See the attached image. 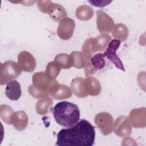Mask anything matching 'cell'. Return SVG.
<instances>
[{"instance_id": "15", "label": "cell", "mask_w": 146, "mask_h": 146, "mask_svg": "<svg viewBox=\"0 0 146 146\" xmlns=\"http://www.w3.org/2000/svg\"><path fill=\"white\" fill-rule=\"evenodd\" d=\"M72 66L77 68H85L90 62L92 56L80 51H73L70 54Z\"/></svg>"}, {"instance_id": "25", "label": "cell", "mask_w": 146, "mask_h": 146, "mask_svg": "<svg viewBox=\"0 0 146 146\" xmlns=\"http://www.w3.org/2000/svg\"><path fill=\"white\" fill-rule=\"evenodd\" d=\"M103 54L98 53L92 56L90 59V64L96 71L98 70L102 69L105 66V60Z\"/></svg>"}, {"instance_id": "16", "label": "cell", "mask_w": 146, "mask_h": 146, "mask_svg": "<svg viewBox=\"0 0 146 146\" xmlns=\"http://www.w3.org/2000/svg\"><path fill=\"white\" fill-rule=\"evenodd\" d=\"M84 89L88 95L97 96L100 94L102 87L100 82L98 79L93 76H87L84 80Z\"/></svg>"}, {"instance_id": "14", "label": "cell", "mask_w": 146, "mask_h": 146, "mask_svg": "<svg viewBox=\"0 0 146 146\" xmlns=\"http://www.w3.org/2000/svg\"><path fill=\"white\" fill-rule=\"evenodd\" d=\"M48 92L53 98L58 100L66 99L72 96V91L68 86L58 83L52 86Z\"/></svg>"}, {"instance_id": "21", "label": "cell", "mask_w": 146, "mask_h": 146, "mask_svg": "<svg viewBox=\"0 0 146 146\" xmlns=\"http://www.w3.org/2000/svg\"><path fill=\"white\" fill-rule=\"evenodd\" d=\"M128 30L127 27L122 23L115 25L112 31L113 38L120 41H124L128 36Z\"/></svg>"}, {"instance_id": "5", "label": "cell", "mask_w": 146, "mask_h": 146, "mask_svg": "<svg viewBox=\"0 0 146 146\" xmlns=\"http://www.w3.org/2000/svg\"><path fill=\"white\" fill-rule=\"evenodd\" d=\"M22 69L18 63L13 60H7L0 65V84H5L18 77Z\"/></svg>"}, {"instance_id": "22", "label": "cell", "mask_w": 146, "mask_h": 146, "mask_svg": "<svg viewBox=\"0 0 146 146\" xmlns=\"http://www.w3.org/2000/svg\"><path fill=\"white\" fill-rule=\"evenodd\" d=\"M53 101L50 98H46L38 100L36 104V111L39 115H43L47 113L49 107L52 105Z\"/></svg>"}, {"instance_id": "12", "label": "cell", "mask_w": 146, "mask_h": 146, "mask_svg": "<svg viewBox=\"0 0 146 146\" xmlns=\"http://www.w3.org/2000/svg\"><path fill=\"white\" fill-rule=\"evenodd\" d=\"M18 64L22 70L26 72H33L36 67V60L29 52L22 51L18 55Z\"/></svg>"}, {"instance_id": "6", "label": "cell", "mask_w": 146, "mask_h": 146, "mask_svg": "<svg viewBox=\"0 0 146 146\" xmlns=\"http://www.w3.org/2000/svg\"><path fill=\"white\" fill-rule=\"evenodd\" d=\"M120 43L121 41L119 40H111L107 46L106 51L103 54V55L104 57L108 58V59L110 60L117 68L125 71V70L124 65L116 54L117 50L119 47Z\"/></svg>"}, {"instance_id": "4", "label": "cell", "mask_w": 146, "mask_h": 146, "mask_svg": "<svg viewBox=\"0 0 146 146\" xmlns=\"http://www.w3.org/2000/svg\"><path fill=\"white\" fill-rule=\"evenodd\" d=\"M38 7L42 13H48L50 17L55 22H59L67 17L65 9L61 5L51 1H38Z\"/></svg>"}, {"instance_id": "9", "label": "cell", "mask_w": 146, "mask_h": 146, "mask_svg": "<svg viewBox=\"0 0 146 146\" xmlns=\"http://www.w3.org/2000/svg\"><path fill=\"white\" fill-rule=\"evenodd\" d=\"M75 21L72 19L66 17L62 19L59 23L57 29V34L63 40L70 39L75 29Z\"/></svg>"}, {"instance_id": "2", "label": "cell", "mask_w": 146, "mask_h": 146, "mask_svg": "<svg viewBox=\"0 0 146 146\" xmlns=\"http://www.w3.org/2000/svg\"><path fill=\"white\" fill-rule=\"evenodd\" d=\"M56 123L64 127H71L79 120L80 111L74 103L64 101L58 103L52 109Z\"/></svg>"}, {"instance_id": "17", "label": "cell", "mask_w": 146, "mask_h": 146, "mask_svg": "<svg viewBox=\"0 0 146 146\" xmlns=\"http://www.w3.org/2000/svg\"><path fill=\"white\" fill-rule=\"evenodd\" d=\"M5 94L10 100H18L22 95L21 87L19 83L15 80H12L7 82L5 90Z\"/></svg>"}, {"instance_id": "7", "label": "cell", "mask_w": 146, "mask_h": 146, "mask_svg": "<svg viewBox=\"0 0 146 146\" xmlns=\"http://www.w3.org/2000/svg\"><path fill=\"white\" fill-rule=\"evenodd\" d=\"M95 123L104 135L112 132L113 125V117L111 114L106 112L98 113L94 119Z\"/></svg>"}, {"instance_id": "24", "label": "cell", "mask_w": 146, "mask_h": 146, "mask_svg": "<svg viewBox=\"0 0 146 146\" xmlns=\"http://www.w3.org/2000/svg\"><path fill=\"white\" fill-rule=\"evenodd\" d=\"M14 113L13 108L7 104H2L0 107V117L7 124H11V119Z\"/></svg>"}, {"instance_id": "28", "label": "cell", "mask_w": 146, "mask_h": 146, "mask_svg": "<svg viewBox=\"0 0 146 146\" xmlns=\"http://www.w3.org/2000/svg\"><path fill=\"white\" fill-rule=\"evenodd\" d=\"M112 1H89L88 2L92 5L96 7H104L109 5Z\"/></svg>"}, {"instance_id": "19", "label": "cell", "mask_w": 146, "mask_h": 146, "mask_svg": "<svg viewBox=\"0 0 146 146\" xmlns=\"http://www.w3.org/2000/svg\"><path fill=\"white\" fill-rule=\"evenodd\" d=\"M85 79L81 77H77L73 79L71 83V88L76 96L83 98L88 96L86 93L84 83Z\"/></svg>"}, {"instance_id": "10", "label": "cell", "mask_w": 146, "mask_h": 146, "mask_svg": "<svg viewBox=\"0 0 146 146\" xmlns=\"http://www.w3.org/2000/svg\"><path fill=\"white\" fill-rule=\"evenodd\" d=\"M33 84L40 90L47 91L54 86L58 83L56 79H52L48 76L46 72H38L35 73L32 78Z\"/></svg>"}, {"instance_id": "18", "label": "cell", "mask_w": 146, "mask_h": 146, "mask_svg": "<svg viewBox=\"0 0 146 146\" xmlns=\"http://www.w3.org/2000/svg\"><path fill=\"white\" fill-rule=\"evenodd\" d=\"M28 124V116L23 111L15 112L11 119V124L18 131L24 130Z\"/></svg>"}, {"instance_id": "11", "label": "cell", "mask_w": 146, "mask_h": 146, "mask_svg": "<svg viewBox=\"0 0 146 146\" xmlns=\"http://www.w3.org/2000/svg\"><path fill=\"white\" fill-rule=\"evenodd\" d=\"M96 26L100 33L105 34L110 33L114 26V21L113 19L103 10L96 11Z\"/></svg>"}, {"instance_id": "8", "label": "cell", "mask_w": 146, "mask_h": 146, "mask_svg": "<svg viewBox=\"0 0 146 146\" xmlns=\"http://www.w3.org/2000/svg\"><path fill=\"white\" fill-rule=\"evenodd\" d=\"M115 133L121 137L129 136L132 132L131 124L129 117L126 116H120L118 117L113 125Z\"/></svg>"}, {"instance_id": "1", "label": "cell", "mask_w": 146, "mask_h": 146, "mask_svg": "<svg viewBox=\"0 0 146 146\" xmlns=\"http://www.w3.org/2000/svg\"><path fill=\"white\" fill-rule=\"evenodd\" d=\"M94 127L87 120L82 119L75 125L62 129L57 134L55 144L58 146H92L94 144Z\"/></svg>"}, {"instance_id": "27", "label": "cell", "mask_w": 146, "mask_h": 146, "mask_svg": "<svg viewBox=\"0 0 146 146\" xmlns=\"http://www.w3.org/2000/svg\"><path fill=\"white\" fill-rule=\"evenodd\" d=\"M29 94L34 98L39 99L42 98H46L48 96L49 92L47 91H44L35 87L33 84L29 86L28 88Z\"/></svg>"}, {"instance_id": "20", "label": "cell", "mask_w": 146, "mask_h": 146, "mask_svg": "<svg viewBox=\"0 0 146 146\" xmlns=\"http://www.w3.org/2000/svg\"><path fill=\"white\" fill-rule=\"evenodd\" d=\"M75 15L79 20L88 21L94 15V10L90 6L84 5L79 6L75 11Z\"/></svg>"}, {"instance_id": "23", "label": "cell", "mask_w": 146, "mask_h": 146, "mask_svg": "<svg viewBox=\"0 0 146 146\" xmlns=\"http://www.w3.org/2000/svg\"><path fill=\"white\" fill-rule=\"evenodd\" d=\"M54 62H55L61 68L69 69L72 66V59L70 55H69L64 53L56 55L54 58Z\"/></svg>"}, {"instance_id": "26", "label": "cell", "mask_w": 146, "mask_h": 146, "mask_svg": "<svg viewBox=\"0 0 146 146\" xmlns=\"http://www.w3.org/2000/svg\"><path fill=\"white\" fill-rule=\"evenodd\" d=\"M61 70V67L55 62H49L46 68V73L49 78L52 79H55V78L59 75Z\"/></svg>"}, {"instance_id": "13", "label": "cell", "mask_w": 146, "mask_h": 146, "mask_svg": "<svg viewBox=\"0 0 146 146\" xmlns=\"http://www.w3.org/2000/svg\"><path fill=\"white\" fill-rule=\"evenodd\" d=\"M131 124L135 128H144L146 125V110L145 107L133 109L129 113Z\"/></svg>"}, {"instance_id": "3", "label": "cell", "mask_w": 146, "mask_h": 146, "mask_svg": "<svg viewBox=\"0 0 146 146\" xmlns=\"http://www.w3.org/2000/svg\"><path fill=\"white\" fill-rule=\"evenodd\" d=\"M111 40V36L107 34H102L96 38H89L82 46V52L92 56L95 52L104 51Z\"/></svg>"}]
</instances>
